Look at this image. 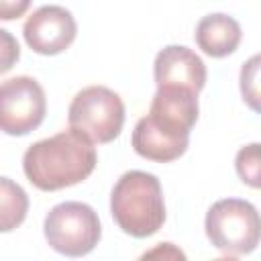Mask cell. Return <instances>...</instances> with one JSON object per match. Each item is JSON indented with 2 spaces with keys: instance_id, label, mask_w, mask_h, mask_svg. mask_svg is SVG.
Returning a JSON list of instances; mask_svg holds the SVG:
<instances>
[{
  "instance_id": "obj_1",
  "label": "cell",
  "mask_w": 261,
  "mask_h": 261,
  "mask_svg": "<svg viewBox=\"0 0 261 261\" xmlns=\"http://www.w3.org/2000/svg\"><path fill=\"white\" fill-rule=\"evenodd\" d=\"M94 167L96 147L71 128L33 143L22 155L27 179L43 192L75 186L84 181Z\"/></svg>"
},
{
  "instance_id": "obj_2",
  "label": "cell",
  "mask_w": 261,
  "mask_h": 261,
  "mask_svg": "<svg viewBox=\"0 0 261 261\" xmlns=\"http://www.w3.org/2000/svg\"><path fill=\"white\" fill-rule=\"evenodd\" d=\"M110 212L126 234L137 239L155 234L165 222L163 190L157 175L141 169L122 173L110 194Z\"/></svg>"
},
{
  "instance_id": "obj_3",
  "label": "cell",
  "mask_w": 261,
  "mask_h": 261,
  "mask_svg": "<svg viewBox=\"0 0 261 261\" xmlns=\"http://www.w3.org/2000/svg\"><path fill=\"white\" fill-rule=\"evenodd\" d=\"M69 128L92 145H104L114 141L124 124L122 98L106 86H88L80 90L67 112Z\"/></svg>"
},
{
  "instance_id": "obj_4",
  "label": "cell",
  "mask_w": 261,
  "mask_h": 261,
  "mask_svg": "<svg viewBox=\"0 0 261 261\" xmlns=\"http://www.w3.org/2000/svg\"><path fill=\"white\" fill-rule=\"evenodd\" d=\"M206 237L210 243L232 255H245L259 245V214L257 208L239 198L214 202L206 212Z\"/></svg>"
},
{
  "instance_id": "obj_5",
  "label": "cell",
  "mask_w": 261,
  "mask_h": 261,
  "mask_svg": "<svg viewBox=\"0 0 261 261\" xmlns=\"http://www.w3.org/2000/svg\"><path fill=\"white\" fill-rule=\"evenodd\" d=\"M45 239L49 247L65 257H84L102 237L98 214L84 202H61L45 216Z\"/></svg>"
},
{
  "instance_id": "obj_6",
  "label": "cell",
  "mask_w": 261,
  "mask_h": 261,
  "mask_svg": "<svg viewBox=\"0 0 261 261\" xmlns=\"http://www.w3.org/2000/svg\"><path fill=\"white\" fill-rule=\"evenodd\" d=\"M47 112L41 84L31 75H16L0 82V130L22 137L35 130Z\"/></svg>"
},
{
  "instance_id": "obj_7",
  "label": "cell",
  "mask_w": 261,
  "mask_h": 261,
  "mask_svg": "<svg viewBox=\"0 0 261 261\" xmlns=\"http://www.w3.org/2000/svg\"><path fill=\"white\" fill-rule=\"evenodd\" d=\"M77 33L73 14L59 4H45L33 10L24 20L22 35L27 45L39 55H57L65 51Z\"/></svg>"
},
{
  "instance_id": "obj_8",
  "label": "cell",
  "mask_w": 261,
  "mask_h": 261,
  "mask_svg": "<svg viewBox=\"0 0 261 261\" xmlns=\"http://www.w3.org/2000/svg\"><path fill=\"white\" fill-rule=\"evenodd\" d=\"M198 110V94L184 88H157L147 118L171 137L190 139Z\"/></svg>"
},
{
  "instance_id": "obj_9",
  "label": "cell",
  "mask_w": 261,
  "mask_h": 261,
  "mask_svg": "<svg viewBox=\"0 0 261 261\" xmlns=\"http://www.w3.org/2000/svg\"><path fill=\"white\" fill-rule=\"evenodd\" d=\"M153 77L157 88H184L198 94L206 84V65L192 49L167 45L155 55Z\"/></svg>"
},
{
  "instance_id": "obj_10",
  "label": "cell",
  "mask_w": 261,
  "mask_h": 261,
  "mask_svg": "<svg viewBox=\"0 0 261 261\" xmlns=\"http://www.w3.org/2000/svg\"><path fill=\"white\" fill-rule=\"evenodd\" d=\"M241 24L222 12H210L196 24V43L210 57H226L241 43Z\"/></svg>"
},
{
  "instance_id": "obj_11",
  "label": "cell",
  "mask_w": 261,
  "mask_h": 261,
  "mask_svg": "<svg viewBox=\"0 0 261 261\" xmlns=\"http://www.w3.org/2000/svg\"><path fill=\"white\" fill-rule=\"evenodd\" d=\"M130 143H133V149L141 157L157 161V163H167L186 153L190 139L171 137V135L163 133L161 128H157L147 116H143L135 124Z\"/></svg>"
},
{
  "instance_id": "obj_12",
  "label": "cell",
  "mask_w": 261,
  "mask_h": 261,
  "mask_svg": "<svg viewBox=\"0 0 261 261\" xmlns=\"http://www.w3.org/2000/svg\"><path fill=\"white\" fill-rule=\"evenodd\" d=\"M29 212L27 192L12 179L0 177V232H10L22 224Z\"/></svg>"
},
{
  "instance_id": "obj_13",
  "label": "cell",
  "mask_w": 261,
  "mask_h": 261,
  "mask_svg": "<svg viewBox=\"0 0 261 261\" xmlns=\"http://www.w3.org/2000/svg\"><path fill=\"white\" fill-rule=\"evenodd\" d=\"M237 173L241 175V179L245 184H249L251 188H259V179H261V171H259V143H251L247 147H243L237 153Z\"/></svg>"
},
{
  "instance_id": "obj_14",
  "label": "cell",
  "mask_w": 261,
  "mask_h": 261,
  "mask_svg": "<svg viewBox=\"0 0 261 261\" xmlns=\"http://www.w3.org/2000/svg\"><path fill=\"white\" fill-rule=\"evenodd\" d=\"M257 71H259V55L251 57L243 69H241V92L245 96V100L249 102V106L253 110H259L257 98H259V90H257Z\"/></svg>"
},
{
  "instance_id": "obj_15",
  "label": "cell",
  "mask_w": 261,
  "mask_h": 261,
  "mask_svg": "<svg viewBox=\"0 0 261 261\" xmlns=\"http://www.w3.org/2000/svg\"><path fill=\"white\" fill-rule=\"evenodd\" d=\"M18 57H20L18 41L14 39L12 33H8L6 29H0V73H6L8 69H12Z\"/></svg>"
},
{
  "instance_id": "obj_16",
  "label": "cell",
  "mask_w": 261,
  "mask_h": 261,
  "mask_svg": "<svg viewBox=\"0 0 261 261\" xmlns=\"http://www.w3.org/2000/svg\"><path fill=\"white\" fill-rule=\"evenodd\" d=\"M137 261H188L186 253L173 243H159L145 251Z\"/></svg>"
},
{
  "instance_id": "obj_17",
  "label": "cell",
  "mask_w": 261,
  "mask_h": 261,
  "mask_svg": "<svg viewBox=\"0 0 261 261\" xmlns=\"http://www.w3.org/2000/svg\"><path fill=\"white\" fill-rule=\"evenodd\" d=\"M31 2L22 0V2H0V18L2 20H10V18H18L24 10H29Z\"/></svg>"
},
{
  "instance_id": "obj_18",
  "label": "cell",
  "mask_w": 261,
  "mask_h": 261,
  "mask_svg": "<svg viewBox=\"0 0 261 261\" xmlns=\"http://www.w3.org/2000/svg\"><path fill=\"white\" fill-rule=\"evenodd\" d=\"M212 261H239L234 257H218V259H212Z\"/></svg>"
}]
</instances>
